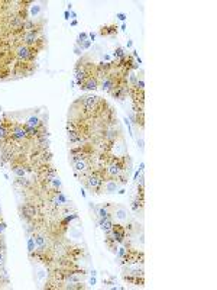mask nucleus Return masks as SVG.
<instances>
[{
  "instance_id": "obj_9",
  "label": "nucleus",
  "mask_w": 217,
  "mask_h": 290,
  "mask_svg": "<svg viewBox=\"0 0 217 290\" xmlns=\"http://www.w3.org/2000/svg\"><path fill=\"white\" fill-rule=\"evenodd\" d=\"M67 138L68 142H71V144L84 142V135L80 131H67Z\"/></svg>"
},
{
  "instance_id": "obj_38",
  "label": "nucleus",
  "mask_w": 217,
  "mask_h": 290,
  "mask_svg": "<svg viewBox=\"0 0 217 290\" xmlns=\"http://www.w3.org/2000/svg\"><path fill=\"white\" fill-rule=\"evenodd\" d=\"M75 17H77V13H75L74 10H71V12H70V19H73V20H75Z\"/></svg>"
},
{
  "instance_id": "obj_35",
  "label": "nucleus",
  "mask_w": 217,
  "mask_h": 290,
  "mask_svg": "<svg viewBox=\"0 0 217 290\" xmlns=\"http://www.w3.org/2000/svg\"><path fill=\"white\" fill-rule=\"evenodd\" d=\"M74 52H75V54H77V55H81V54H83V50H81V48H80V47H77V45H75V48H74Z\"/></svg>"
},
{
  "instance_id": "obj_16",
  "label": "nucleus",
  "mask_w": 217,
  "mask_h": 290,
  "mask_svg": "<svg viewBox=\"0 0 217 290\" xmlns=\"http://www.w3.org/2000/svg\"><path fill=\"white\" fill-rule=\"evenodd\" d=\"M45 184H48V186H51L54 190H61V187H62V182L59 180V177H52V179H49L48 182H45Z\"/></svg>"
},
{
  "instance_id": "obj_1",
  "label": "nucleus",
  "mask_w": 217,
  "mask_h": 290,
  "mask_svg": "<svg viewBox=\"0 0 217 290\" xmlns=\"http://www.w3.org/2000/svg\"><path fill=\"white\" fill-rule=\"evenodd\" d=\"M106 182V177H104V171L101 170H94L90 171L88 176L85 177L84 180V186L88 189V190L94 191V193H100L103 189V184Z\"/></svg>"
},
{
  "instance_id": "obj_47",
  "label": "nucleus",
  "mask_w": 217,
  "mask_h": 290,
  "mask_svg": "<svg viewBox=\"0 0 217 290\" xmlns=\"http://www.w3.org/2000/svg\"><path fill=\"white\" fill-rule=\"evenodd\" d=\"M0 216H1V206H0Z\"/></svg>"
},
{
  "instance_id": "obj_17",
  "label": "nucleus",
  "mask_w": 217,
  "mask_h": 290,
  "mask_svg": "<svg viewBox=\"0 0 217 290\" xmlns=\"http://www.w3.org/2000/svg\"><path fill=\"white\" fill-rule=\"evenodd\" d=\"M97 215L100 219H108V218H111V212L108 210V205H104V206H101L99 210H97Z\"/></svg>"
},
{
  "instance_id": "obj_13",
  "label": "nucleus",
  "mask_w": 217,
  "mask_h": 290,
  "mask_svg": "<svg viewBox=\"0 0 217 290\" xmlns=\"http://www.w3.org/2000/svg\"><path fill=\"white\" fill-rule=\"evenodd\" d=\"M34 241H35V245H36V248L39 249V251H45V245H46V238L41 235V234H36L34 235Z\"/></svg>"
},
{
  "instance_id": "obj_31",
  "label": "nucleus",
  "mask_w": 217,
  "mask_h": 290,
  "mask_svg": "<svg viewBox=\"0 0 217 290\" xmlns=\"http://www.w3.org/2000/svg\"><path fill=\"white\" fill-rule=\"evenodd\" d=\"M135 89H138V90H143V89H145L143 78H138V83H136V87H135Z\"/></svg>"
},
{
  "instance_id": "obj_44",
  "label": "nucleus",
  "mask_w": 217,
  "mask_h": 290,
  "mask_svg": "<svg viewBox=\"0 0 217 290\" xmlns=\"http://www.w3.org/2000/svg\"><path fill=\"white\" fill-rule=\"evenodd\" d=\"M103 58H104V60L107 61V60H110V55H107V54H104V55H103Z\"/></svg>"
},
{
  "instance_id": "obj_25",
  "label": "nucleus",
  "mask_w": 217,
  "mask_h": 290,
  "mask_svg": "<svg viewBox=\"0 0 217 290\" xmlns=\"http://www.w3.org/2000/svg\"><path fill=\"white\" fill-rule=\"evenodd\" d=\"M77 218H78V215H77V213H71V215H67L65 218H64V219H62V222H61V224L65 226V225L71 224V222H73L74 219H77Z\"/></svg>"
},
{
  "instance_id": "obj_19",
  "label": "nucleus",
  "mask_w": 217,
  "mask_h": 290,
  "mask_svg": "<svg viewBox=\"0 0 217 290\" xmlns=\"http://www.w3.org/2000/svg\"><path fill=\"white\" fill-rule=\"evenodd\" d=\"M114 216H116L119 221H126V219H127V212H126L125 207H116Z\"/></svg>"
},
{
  "instance_id": "obj_34",
  "label": "nucleus",
  "mask_w": 217,
  "mask_h": 290,
  "mask_svg": "<svg viewBox=\"0 0 217 290\" xmlns=\"http://www.w3.org/2000/svg\"><path fill=\"white\" fill-rule=\"evenodd\" d=\"M4 231H6V224H4L3 221H0V235H1Z\"/></svg>"
},
{
  "instance_id": "obj_36",
  "label": "nucleus",
  "mask_w": 217,
  "mask_h": 290,
  "mask_svg": "<svg viewBox=\"0 0 217 290\" xmlns=\"http://www.w3.org/2000/svg\"><path fill=\"white\" fill-rule=\"evenodd\" d=\"M138 147L141 148V151H143V139L141 138V139H138Z\"/></svg>"
},
{
  "instance_id": "obj_2",
  "label": "nucleus",
  "mask_w": 217,
  "mask_h": 290,
  "mask_svg": "<svg viewBox=\"0 0 217 290\" xmlns=\"http://www.w3.org/2000/svg\"><path fill=\"white\" fill-rule=\"evenodd\" d=\"M41 33H42V28H36L34 31H28V32H23L20 35V41L23 42L25 45L28 47H32L38 42V39H41Z\"/></svg>"
},
{
  "instance_id": "obj_48",
  "label": "nucleus",
  "mask_w": 217,
  "mask_h": 290,
  "mask_svg": "<svg viewBox=\"0 0 217 290\" xmlns=\"http://www.w3.org/2000/svg\"><path fill=\"white\" fill-rule=\"evenodd\" d=\"M0 124H1V121H0Z\"/></svg>"
},
{
  "instance_id": "obj_4",
  "label": "nucleus",
  "mask_w": 217,
  "mask_h": 290,
  "mask_svg": "<svg viewBox=\"0 0 217 290\" xmlns=\"http://www.w3.org/2000/svg\"><path fill=\"white\" fill-rule=\"evenodd\" d=\"M13 139V141H25L28 139V133L23 129L22 125L13 124V126H10V136H9V141Z\"/></svg>"
},
{
  "instance_id": "obj_46",
  "label": "nucleus",
  "mask_w": 217,
  "mask_h": 290,
  "mask_svg": "<svg viewBox=\"0 0 217 290\" xmlns=\"http://www.w3.org/2000/svg\"><path fill=\"white\" fill-rule=\"evenodd\" d=\"M81 196H83V197H85V191H84V189H81Z\"/></svg>"
},
{
  "instance_id": "obj_30",
  "label": "nucleus",
  "mask_w": 217,
  "mask_h": 290,
  "mask_svg": "<svg viewBox=\"0 0 217 290\" xmlns=\"http://www.w3.org/2000/svg\"><path fill=\"white\" fill-rule=\"evenodd\" d=\"M87 39H88V33L87 32H80L78 33V36H77V41L84 42V41H87Z\"/></svg>"
},
{
  "instance_id": "obj_23",
  "label": "nucleus",
  "mask_w": 217,
  "mask_h": 290,
  "mask_svg": "<svg viewBox=\"0 0 217 290\" xmlns=\"http://www.w3.org/2000/svg\"><path fill=\"white\" fill-rule=\"evenodd\" d=\"M126 55H127V54L125 52V48H122V47L116 48L114 52H113V58H114V61H116V60H120V58H125Z\"/></svg>"
},
{
  "instance_id": "obj_33",
  "label": "nucleus",
  "mask_w": 217,
  "mask_h": 290,
  "mask_svg": "<svg viewBox=\"0 0 217 290\" xmlns=\"http://www.w3.org/2000/svg\"><path fill=\"white\" fill-rule=\"evenodd\" d=\"M116 17H117V19H119V20H122V22H125V20H126V17H127V16H126L125 13H122V12H120V13H117V15H116Z\"/></svg>"
},
{
  "instance_id": "obj_26",
  "label": "nucleus",
  "mask_w": 217,
  "mask_h": 290,
  "mask_svg": "<svg viewBox=\"0 0 217 290\" xmlns=\"http://www.w3.org/2000/svg\"><path fill=\"white\" fill-rule=\"evenodd\" d=\"M35 248H36V245H35L34 237H29V238H28V252H29V254L34 252Z\"/></svg>"
},
{
  "instance_id": "obj_45",
  "label": "nucleus",
  "mask_w": 217,
  "mask_h": 290,
  "mask_svg": "<svg viewBox=\"0 0 217 290\" xmlns=\"http://www.w3.org/2000/svg\"><path fill=\"white\" fill-rule=\"evenodd\" d=\"M71 26H77V20H73V22H71Z\"/></svg>"
},
{
  "instance_id": "obj_5",
  "label": "nucleus",
  "mask_w": 217,
  "mask_h": 290,
  "mask_svg": "<svg viewBox=\"0 0 217 290\" xmlns=\"http://www.w3.org/2000/svg\"><path fill=\"white\" fill-rule=\"evenodd\" d=\"M31 54H32V47H28L25 44L17 45L15 50V55L19 61H25V63H31Z\"/></svg>"
},
{
  "instance_id": "obj_40",
  "label": "nucleus",
  "mask_w": 217,
  "mask_h": 290,
  "mask_svg": "<svg viewBox=\"0 0 217 290\" xmlns=\"http://www.w3.org/2000/svg\"><path fill=\"white\" fill-rule=\"evenodd\" d=\"M64 17H65L67 20H70V12H68V10H65V12H64Z\"/></svg>"
},
{
  "instance_id": "obj_27",
  "label": "nucleus",
  "mask_w": 217,
  "mask_h": 290,
  "mask_svg": "<svg viewBox=\"0 0 217 290\" xmlns=\"http://www.w3.org/2000/svg\"><path fill=\"white\" fill-rule=\"evenodd\" d=\"M142 206H143V200H141V199H135L133 203H132V209H133V212H138V210H139Z\"/></svg>"
},
{
  "instance_id": "obj_21",
  "label": "nucleus",
  "mask_w": 217,
  "mask_h": 290,
  "mask_svg": "<svg viewBox=\"0 0 217 290\" xmlns=\"http://www.w3.org/2000/svg\"><path fill=\"white\" fill-rule=\"evenodd\" d=\"M15 184L17 186H20V187H31V182L26 179V177H16V180H15Z\"/></svg>"
},
{
  "instance_id": "obj_15",
  "label": "nucleus",
  "mask_w": 217,
  "mask_h": 290,
  "mask_svg": "<svg viewBox=\"0 0 217 290\" xmlns=\"http://www.w3.org/2000/svg\"><path fill=\"white\" fill-rule=\"evenodd\" d=\"M22 126H23V129H25L26 133H28V138H36V136H38V133H39V128H34V126L28 125L26 122L22 125Z\"/></svg>"
},
{
  "instance_id": "obj_12",
  "label": "nucleus",
  "mask_w": 217,
  "mask_h": 290,
  "mask_svg": "<svg viewBox=\"0 0 217 290\" xmlns=\"http://www.w3.org/2000/svg\"><path fill=\"white\" fill-rule=\"evenodd\" d=\"M12 171H13V174H15L16 177H25L26 173H28V167L13 163V164H12Z\"/></svg>"
},
{
  "instance_id": "obj_39",
  "label": "nucleus",
  "mask_w": 217,
  "mask_h": 290,
  "mask_svg": "<svg viewBox=\"0 0 217 290\" xmlns=\"http://www.w3.org/2000/svg\"><path fill=\"white\" fill-rule=\"evenodd\" d=\"M88 284H90V286H96V277H94V276L90 279V283H88Z\"/></svg>"
},
{
  "instance_id": "obj_8",
  "label": "nucleus",
  "mask_w": 217,
  "mask_h": 290,
  "mask_svg": "<svg viewBox=\"0 0 217 290\" xmlns=\"http://www.w3.org/2000/svg\"><path fill=\"white\" fill-rule=\"evenodd\" d=\"M99 80L96 78V77H93V75H90V77H87L85 80L83 81V84H81V89L83 90H96L97 87H99Z\"/></svg>"
},
{
  "instance_id": "obj_6",
  "label": "nucleus",
  "mask_w": 217,
  "mask_h": 290,
  "mask_svg": "<svg viewBox=\"0 0 217 290\" xmlns=\"http://www.w3.org/2000/svg\"><path fill=\"white\" fill-rule=\"evenodd\" d=\"M36 215H38V209H36V206H34V205L26 203V205H22V206H20V216H22V219L32 221Z\"/></svg>"
},
{
  "instance_id": "obj_22",
  "label": "nucleus",
  "mask_w": 217,
  "mask_h": 290,
  "mask_svg": "<svg viewBox=\"0 0 217 290\" xmlns=\"http://www.w3.org/2000/svg\"><path fill=\"white\" fill-rule=\"evenodd\" d=\"M127 78H129V80H127V84H129L130 87H136V83H138V78H139V77L135 74L133 71H129Z\"/></svg>"
},
{
  "instance_id": "obj_24",
  "label": "nucleus",
  "mask_w": 217,
  "mask_h": 290,
  "mask_svg": "<svg viewBox=\"0 0 217 290\" xmlns=\"http://www.w3.org/2000/svg\"><path fill=\"white\" fill-rule=\"evenodd\" d=\"M104 139H107V141H110V142L116 141L117 139L116 131H106V132H104Z\"/></svg>"
},
{
  "instance_id": "obj_43",
  "label": "nucleus",
  "mask_w": 217,
  "mask_h": 290,
  "mask_svg": "<svg viewBox=\"0 0 217 290\" xmlns=\"http://www.w3.org/2000/svg\"><path fill=\"white\" fill-rule=\"evenodd\" d=\"M120 29H122V31H126V23H122V26H120Z\"/></svg>"
},
{
  "instance_id": "obj_42",
  "label": "nucleus",
  "mask_w": 217,
  "mask_h": 290,
  "mask_svg": "<svg viewBox=\"0 0 217 290\" xmlns=\"http://www.w3.org/2000/svg\"><path fill=\"white\" fill-rule=\"evenodd\" d=\"M143 168H145V163H141V166H139V170L143 171Z\"/></svg>"
},
{
  "instance_id": "obj_3",
  "label": "nucleus",
  "mask_w": 217,
  "mask_h": 290,
  "mask_svg": "<svg viewBox=\"0 0 217 290\" xmlns=\"http://www.w3.org/2000/svg\"><path fill=\"white\" fill-rule=\"evenodd\" d=\"M108 235L113 238V241H116L117 244H123L126 238V229L123 225L120 224H113V228L110 229Z\"/></svg>"
},
{
  "instance_id": "obj_11",
  "label": "nucleus",
  "mask_w": 217,
  "mask_h": 290,
  "mask_svg": "<svg viewBox=\"0 0 217 290\" xmlns=\"http://www.w3.org/2000/svg\"><path fill=\"white\" fill-rule=\"evenodd\" d=\"M26 19H23L22 16H19V15H15V16L10 17V28L13 29V31H22V26H23V22H25Z\"/></svg>"
},
{
  "instance_id": "obj_41",
  "label": "nucleus",
  "mask_w": 217,
  "mask_h": 290,
  "mask_svg": "<svg viewBox=\"0 0 217 290\" xmlns=\"http://www.w3.org/2000/svg\"><path fill=\"white\" fill-rule=\"evenodd\" d=\"M133 47V42L132 41H127V48H132Z\"/></svg>"
},
{
  "instance_id": "obj_20",
  "label": "nucleus",
  "mask_w": 217,
  "mask_h": 290,
  "mask_svg": "<svg viewBox=\"0 0 217 290\" xmlns=\"http://www.w3.org/2000/svg\"><path fill=\"white\" fill-rule=\"evenodd\" d=\"M26 124L31 125V126H34V128H39V126H41V124H42V121L39 119V118H38V116L32 115V116H29V118H28Z\"/></svg>"
},
{
  "instance_id": "obj_29",
  "label": "nucleus",
  "mask_w": 217,
  "mask_h": 290,
  "mask_svg": "<svg viewBox=\"0 0 217 290\" xmlns=\"http://www.w3.org/2000/svg\"><path fill=\"white\" fill-rule=\"evenodd\" d=\"M116 254H117V257H119V258H123L126 254H127V248H125V247H120V248H117Z\"/></svg>"
},
{
  "instance_id": "obj_7",
  "label": "nucleus",
  "mask_w": 217,
  "mask_h": 290,
  "mask_svg": "<svg viewBox=\"0 0 217 290\" xmlns=\"http://www.w3.org/2000/svg\"><path fill=\"white\" fill-rule=\"evenodd\" d=\"M119 189H120V183L117 182V180H114V179H108V180H106L104 184H103V190L106 191V193H108V194L116 193Z\"/></svg>"
},
{
  "instance_id": "obj_32",
  "label": "nucleus",
  "mask_w": 217,
  "mask_h": 290,
  "mask_svg": "<svg viewBox=\"0 0 217 290\" xmlns=\"http://www.w3.org/2000/svg\"><path fill=\"white\" fill-rule=\"evenodd\" d=\"M4 261H6V254L4 251H0V267L4 265Z\"/></svg>"
},
{
  "instance_id": "obj_28",
  "label": "nucleus",
  "mask_w": 217,
  "mask_h": 290,
  "mask_svg": "<svg viewBox=\"0 0 217 290\" xmlns=\"http://www.w3.org/2000/svg\"><path fill=\"white\" fill-rule=\"evenodd\" d=\"M39 13H41V6H38V5L31 6V12H29V15H31V16H38Z\"/></svg>"
},
{
  "instance_id": "obj_14",
  "label": "nucleus",
  "mask_w": 217,
  "mask_h": 290,
  "mask_svg": "<svg viewBox=\"0 0 217 290\" xmlns=\"http://www.w3.org/2000/svg\"><path fill=\"white\" fill-rule=\"evenodd\" d=\"M99 226H100L106 234H108L110 229L113 228V221H111V218H108V219H99Z\"/></svg>"
},
{
  "instance_id": "obj_10",
  "label": "nucleus",
  "mask_w": 217,
  "mask_h": 290,
  "mask_svg": "<svg viewBox=\"0 0 217 290\" xmlns=\"http://www.w3.org/2000/svg\"><path fill=\"white\" fill-rule=\"evenodd\" d=\"M73 167H74L75 176H78V174H83V173H85L87 170H90V166H88L87 160H80V161L74 163V164H73Z\"/></svg>"
},
{
  "instance_id": "obj_37",
  "label": "nucleus",
  "mask_w": 217,
  "mask_h": 290,
  "mask_svg": "<svg viewBox=\"0 0 217 290\" xmlns=\"http://www.w3.org/2000/svg\"><path fill=\"white\" fill-rule=\"evenodd\" d=\"M88 39H90V41H94V39H96V33H94V32H90V33H88Z\"/></svg>"
},
{
  "instance_id": "obj_18",
  "label": "nucleus",
  "mask_w": 217,
  "mask_h": 290,
  "mask_svg": "<svg viewBox=\"0 0 217 290\" xmlns=\"http://www.w3.org/2000/svg\"><path fill=\"white\" fill-rule=\"evenodd\" d=\"M117 33V26L111 25V26H101L100 28V35H114Z\"/></svg>"
}]
</instances>
